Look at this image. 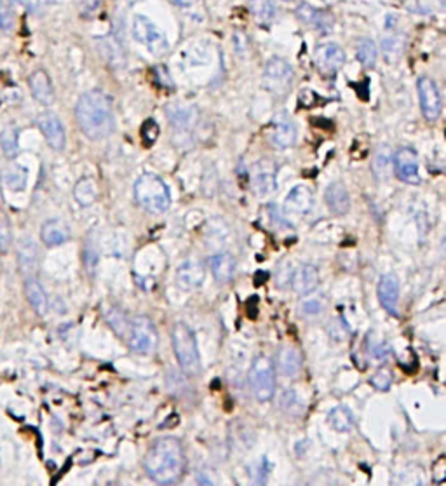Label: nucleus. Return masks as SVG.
Masks as SVG:
<instances>
[{"label":"nucleus","mask_w":446,"mask_h":486,"mask_svg":"<svg viewBox=\"0 0 446 486\" xmlns=\"http://www.w3.org/2000/svg\"><path fill=\"white\" fill-rule=\"evenodd\" d=\"M75 119L82 133L92 141L109 138L116 127L112 99L98 89L84 92L75 106Z\"/></svg>","instance_id":"obj_1"},{"label":"nucleus","mask_w":446,"mask_h":486,"mask_svg":"<svg viewBox=\"0 0 446 486\" xmlns=\"http://www.w3.org/2000/svg\"><path fill=\"white\" fill-rule=\"evenodd\" d=\"M145 471L150 480L159 485H173L185 473V452L178 439H159L145 455Z\"/></svg>","instance_id":"obj_2"},{"label":"nucleus","mask_w":446,"mask_h":486,"mask_svg":"<svg viewBox=\"0 0 446 486\" xmlns=\"http://www.w3.org/2000/svg\"><path fill=\"white\" fill-rule=\"evenodd\" d=\"M134 199L138 206L152 214H160L169 209L171 194L164 180L157 174H141L134 183Z\"/></svg>","instance_id":"obj_3"},{"label":"nucleus","mask_w":446,"mask_h":486,"mask_svg":"<svg viewBox=\"0 0 446 486\" xmlns=\"http://www.w3.org/2000/svg\"><path fill=\"white\" fill-rule=\"evenodd\" d=\"M173 349L176 354L181 371L188 377H194L201 371V356H199L197 340L190 328L185 323H176L173 328Z\"/></svg>","instance_id":"obj_4"},{"label":"nucleus","mask_w":446,"mask_h":486,"mask_svg":"<svg viewBox=\"0 0 446 486\" xmlns=\"http://www.w3.org/2000/svg\"><path fill=\"white\" fill-rule=\"evenodd\" d=\"M249 384L255 398L260 403H267L274 398L276 392V368L267 356H258L253 361L249 371Z\"/></svg>","instance_id":"obj_5"},{"label":"nucleus","mask_w":446,"mask_h":486,"mask_svg":"<svg viewBox=\"0 0 446 486\" xmlns=\"http://www.w3.org/2000/svg\"><path fill=\"white\" fill-rule=\"evenodd\" d=\"M133 37L134 41L144 44L152 55L162 56L169 51V41L164 32L144 14H137L133 20Z\"/></svg>","instance_id":"obj_6"},{"label":"nucleus","mask_w":446,"mask_h":486,"mask_svg":"<svg viewBox=\"0 0 446 486\" xmlns=\"http://www.w3.org/2000/svg\"><path fill=\"white\" fill-rule=\"evenodd\" d=\"M127 344L138 354L155 352L159 337L152 321L145 316H137L127 324Z\"/></svg>","instance_id":"obj_7"},{"label":"nucleus","mask_w":446,"mask_h":486,"mask_svg":"<svg viewBox=\"0 0 446 486\" xmlns=\"http://www.w3.org/2000/svg\"><path fill=\"white\" fill-rule=\"evenodd\" d=\"M293 78L295 71L290 63L281 58H272L263 70V88L274 96H283L290 91Z\"/></svg>","instance_id":"obj_8"},{"label":"nucleus","mask_w":446,"mask_h":486,"mask_svg":"<svg viewBox=\"0 0 446 486\" xmlns=\"http://www.w3.org/2000/svg\"><path fill=\"white\" fill-rule=\"evenodd\" d=\"M392 166H394V173L398 180L405 181L408 185L420 183V160L419 153L413 148H408V146L399 148L394 153Z\"/></svg>","instance_id":"obj_9"},{"label":"nucleus","mask_w":446,"mask_h":486,"mask_svg":"<svg viewBox=\"0 0 446 486\" xmlns=\"http://www.w3.org/2000/svg\"><path fill=\"white\" fill-rule=\"evenodd\" d=\"M249 181H251L253 190L258 197H267V195L274 194V190L277 188V178L276 166H274L272 160L262 159L253 164Z\"/></svg>","instance_id":"obj_10"},{"label":"nucleus","mask_w":446,"mask_h":486,"mask_svg":"<svg viewBox=\"0 0 446 486\" xmlns=\"http://www.w3.org/2000/svg\"><path fill=\"white\" fill-rule=\"evenodd\" d=\"M344 49L338 44H335V42H323L314 51V65H316V69L321 74L328 75V77L337 74L342 69V65H344Z\"/></svg>","instance_id":"obj_11"},{"label":"nucleus","mask_w":446,"mask_h":486,"mask_svg":"<svg viewBox=\"0 0 446 486\" xmlns=\"http://www.w3.org/2000/svg\"><path fill=\"white\" fill-rule=\"evenodd\" d=\"M417 89H419L420 109H422L424 117L429 123H434L441 116V95L436 82L431 77H422L419 78Z\"/></svg>","instance_id":"obj_12"},{"label":"nucleus","mask_w":446,"mask_h":486,"mask_svg":"<svg viewBox=\"0 0 446 486\" xmlns=\"http://www.w3.org/2000/svg\"><path fill=\"white\" fill-rule=\"evenodd\" d=\"M37 124H39V130H41L42 134H44L46 141L49 143V146H51L53 150H56V152L65 150V145H67L65 130H63L62 120H60L55 113L51 112L41 113V116L37 117Z\"/></svg>","instance_id":"obj_13"},{"label":"nucleus","mask_w":446,"mask_h":486,"mask_svg":"<svg viewBox=\"0 0 446 486\" xmlns=\"http://www.w3.org/2000/svg\"><path fill=\"white\" fill-rule=\"evenodd\" d=\"M297 141V126L288 113L281 112L274 117L272 123V143L279 150H286Z\"/></svg>","instance_id":"obj_14"},{"label":"nucleus","mask_w":446,"mask_h":486,"mask_svg":"<svg viewBox=\"0 0 446 486\" xmlns=\"http://www.w3.org/2000/svg\"><path fill=\"white\" fill-rule=\"evenodd\" d=\"M206 279V267L199 260H187L181 263L176 270V282L181 289L190 291V289L201 288Z\"/></svg>","instance_id":"obj_15"},{"label":"nucleus","mask_w":446,"mask_h":486,"mask_svg":"<svg viewBox=\"0 0 446 486\" xmlns=\"http://www.w3.org/2000/svg\"><path fill=\"white\" fill-rule=\"evenodd\" d=\"M314 206V194L307 185H297L291 188L288 194L286 201H284V213L290 216H303V214L310 213Z\"/></svg>","instance_id":"obj_16"},{"label":"nucleus","mask_w":446,"mask_h":486,"mask_svg":"<svg viewBox=\"0 0 446 486\" xmlns=\"http://www.w3.org/2000/svg\"><path fill=\"white\" fill-rule=\"evenodd\" d=\"M378 300L382 307L392 316H398V302H399V281L394 274H385L378 282Z\"/></svg>","instance_id":"obj_17"},{"label":"nucleus","mask_w":446,"mask_h":486,"mask_svg":"<svg viewBox=\"0 0 446 486\" xmlns=\"http://www.w3.org/2000/svg\"><path fill=\"white\" fill-rule=\"evenodd\" d=\"M291 286H293V291L300 296L310 295L319 286V272L314 265L303 263L291 276Z\"/></svg>","instance_id":"obj_18"},{"label":"nucleus","mask_w":446,"mask_h":486,"mask_svg":"<svg viewBox=\"0 0 446 486\" xmlns=\"http://www.w3.org/2000/svg\"><path fill=\"white\" fill-rule=\"evenodd\" d=\"M28 85H30L32 96L42 105H51L55 102V89H53V82L49 75L44 70H35L28 78Z\"/></svg>","instance_id":"obj_19"},{"label":"nucleus","mask_w":446,"mask_h":486,"mask_svg":"<svg viewBox=\"0 0 446 486\" xmlns=\"http://www.w3.org/2000/svg\"><path fill=\"white\" fill-rule=\"evenodd\" d=\"M302 352L295 345H284L277 350V370L283 377H295L302 370Z\"/></svg>","instance_id":"obj_20"},{"label":"nucleus","mask_w":446,"mask_h":486,"mask_svg":"<svg viewBox=\"0 0 446 486\" xmlns=\"http://www.w3.org/2000/svg\"><path fill=\"white\" fill-rule=\"evenodd\" d=\"M209 267H211L213 277L220 282V284H227L235 276V269L237 263L230 253H218L209 258Z\"/></svg>","instance_id":"obj_21"},{"label":"nucleus","mask_w":446,"mask_h":486,"mask_svg":"<svg viewBox=\"0 0 446 486\" xmlns=\"http://www.w3.org/2000/svg\"><path fill=\"white\" fill-rule=\"evenodd\" d=\"M297 16L302 23L309 25V27L317 28L321 32H328L333 25L330 14H326L324 11L316 9V7L309 6V4H300L297 9Z\"/></svg>","instance_id":"obj_22"},{"label":"nucleus","mask_w":446,"mask_h":486,"mask_svg":"<svg viewBox=\"0 0 446 486\" xmlns=\"http://www.w3.org/2000/svg\"><path fill=\"white\" fill-rule=\"evenodd\" d=\"M326 204L335 214H345L351 209V197L344 183L335 181L326 188Z\"/></svg>","instance_id":"obj_23"},{"label":"nucleus","mask_w":446,"mask_h":486,"mask_svg":"<svg viewBox=\"0 0 446 486\" xmlns=\"http://www.w3.org/2000/svg\"><path fill=\"white\" fill-rule=\"evenodd\" d=\"M70 230L62 220H49L42 225L41 239L48 246H60L69 241Z\"/></svg>","instance_id":"obj_24"},{"label":"nucleus","mask_w":446,"mask_h":486,"mask_svg":"<svg viewBox=\"0 0 446 486\" xmlns=\"http://www.w3.org/2000/svg\"><path fill=\"white\" fill-rule=\"evenodd\" d=\"M25 295H27V300L32 309L37 314H41V316H44L46 310H48V295H46L44 288H42V284L37 279L30 277L25 281Z\"/></svg>","instance_id":"obj_25"},{"label":"nucleus","mask_w":446,"mask_h":486,"mask_svg":"<svg viewBox=\"0 0 446 486\" xmlns=\"http://www.w3.org/2000/svg\"><path fill=\"white\" fill-rule=\"evenodd\" d=\"M74 197L82 208H89L91 204H95L96 199H98L96 181L92 178H82V180H78L74 188Z\"/></svg>","instance_id":"obj_26"},{"label":"nucleus","mask_w":446,"mask_h":486,"mask_svg":"<svg viewBox=\"0 0 446 486\" xmlns=\"http://www.w3.org/2000/svg\"><path fill=\"white\" fill-rule=\"evenodd\" d=\"M328 422H330L331 429H335L337 432H351L354 429V417L352 412L345 406H337L330 412L328 415Z\"/></svg>","instance_id":"obj_27"},{"label":"nucleus","mask_w":446,"mask_h":486,"mask_svg":"<svg viewBox=\"0 0 446 486\" xmlns=\"http://www.w3.org/2000/svg\"><path fill=\"white\" fill-rule=\"evenodd\" d=\"M28 181V171L21 166H13L9 169L4 171V183L9 190L21 192L27 188Z\"/></svg>","instance_id":"obj_28"},{"label":"nucleus","mask_w":446,"mask_h":486,"mask_svg":"<svg viewBox=\"0 0 446 486\" xmlns=\"http://www.w3.org/2000/svg\"><path fill=\"white\" fill-rule=\"evenodd\" d=\"M356 56H358L359 63H363L366 69H373L378 60L377 44L373 41H370V39H361L358 42V46H356Z\"/></svg>","instance_id":"obj_29"},{"label":"nucleus","mask_w":446,"mask_h":486,"mask_svg":"<svg viewBox=\"0 0 446 486\" xmlns=\"http://www.w3.org/2000/svg\"><path fill=\"white\" fill-rule=\"evenodd\" d=\"M0 146L7 159H13L20 152V143H18V130L14 126H6L0 133Z\"/></svg>","instance_id":"obj_30"},{"label":"nucleus","mask_w":446,"mask_h":486,"mask_svg":"<svg viewBox=\"0 0 446 486\" xmlns=\"http://www.w3.org/2000/svg\"><path fill=\"white\" fill-rule=\"evenodd\" d=\"M18 258H20V267L25 274H32L37 269V249L32 242H23L18 249Z\"/></svg>","instance_id":"obj_31"},{"label":"nucleus","mask_w":446,"mask_h":486,"mask_svg":"<svg viewBox=\"0 0 446 486\" xmlns=\"http://www.w3.org/2000/svg\"><path fill=\"white\" fill-rule=\"evenodd\" d=\"M249 9H251L253 16L260 23H270L276 18V4H274V0H251Z\"/></svg>","instance_id":"obj_32"},{"label":"nucleus","mask_w":446,"mask_h":486,"mask_svg":"<svg viewBox=\"0 0 446 486\" xmlns=\"http://www.w3.org/2000/svg\"><path fill=\"white\" fill-rule=\"evenodd\" d=\"M13 242V232H11L9 218L6 213H0V253H7Z\"/></svg>","instance_id":"obj_33"},{"label":"nucleus","mask_w":446,"mask_h":486,"mask_svg":"<svg viewBox=\"0 0 446 486\" xmlns=\"http://www.w3.org/2000/svg\"><path fill=\"white\" fill-rule=\"evenodd\" d=\"M11 0H0V30L11 32L14 27V11Z\"/></svg>","instance_id":"obj_34"},{"label":"nucleus","mask_w":446,"mask_h":486,"mask_svg":"<svg viewBox=\"0 0 446 486\" xmlns=\"http://www.w3.org/2000/svg\"><path fill=\"white\" fill-rule=\"evenodd\" d=\"M391 384H392V373L389 370H385V368L378 370L372 377V385L377 389V391H387V389L391 387Z\"/></svg>","instance_id":"obj_35"},{"label":"nucleus","mask_w":446,"mask_h":486,"mask_svg":"<svg viewBox=\"0 0 446 486\" xmlns=\"http://www.w3.org/2000/svg\"><path fill=\"white\" fill-rule=\"evenodd\" d=\"M157 134H159V126H157V123H153L152 119H148L147 123L144 124V127H141V138H144L145 145H152L157 139Z\"/></svg>","instance_id":"obj_36"},{"label":"nucleus","mask_w":446,"mask_h":486,"mask_svg":"<svg viewBox=\"0 0 446 486\" xmlns=\"http://www.w3.org/2000/svg\"><path fill=\"white\" fill-rule=\"evenodd\" d=\"M32 13H42L55 4V0H25Z\"/></svg>","instance_id":"obj_37"},{"label":"nucleus","mask_w":446,"mask_h":486,"mask_svg":"<svg viewBox=\"0 0 446 486\" xmlns=\"http://www.w3.org/2000/svg\"><path fill=\"white\" fill-rule=\"evenodd\" d=\"M302 310H303V314H309V316L321 312L319 300H307V302L302 303Z\"/></svg>","instance_id":"obj_38"},{"label":"nucleus","mask_w":446,"mask_h":486,"mask_svg":"<svg viewBox=\"0 0 446 486\" xmlns=\"http://www.w3.org/2000/svg\"><path fill=\"white\" fill-rule=\"evenodd\" d=\"M174 2H176L178 6L188 7V6H194V4H195V2H199V0H174Z\"/></svg>","instance_id":"obj_39"}]
</instances>
